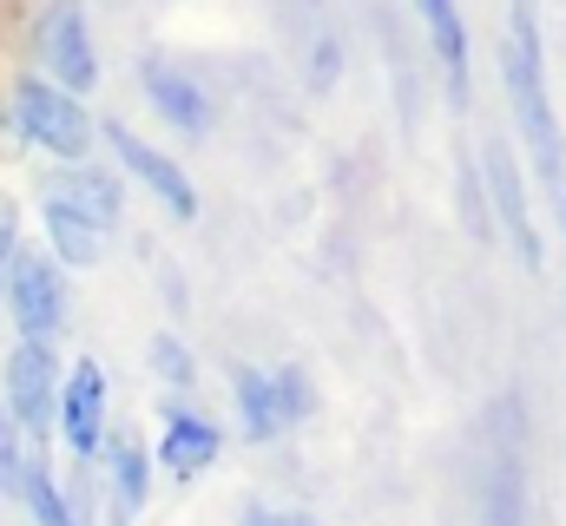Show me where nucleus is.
<instances>
[{"label": "nucleus", "instance_id": "39448f33", "mask_svg": "<svg viewBox=\"0 0 566 526\" xmlns=\"http://www.w3.org/2000/svg\"><path fill=\"white\" fill-rule=\"evenodd\" d=\"M60 356L53 343H13L7 356V421L20 428L27 448H40L53 434V408H60Z\"/></svg>", "mask_w": 566, "mask_h": 526}, {"label": "nucleus", "instance_id": "f257e3e1", "mask_svg": "<svg viewBox=\"0 0 566 526\" xmlns=\"http://www.w3.org/2000/svg\"><path fill=\"white\" fill-rule=\"evenodd\" d=\"M501 80H507V106H514V126H521V138H527L534 171L547 178L554 204H566V132H560L554 99H547V60H541L534 0H514L507 46H501Z\"/></svg>", "mask_w": 566, "mask_h": 526}, {"label": "nucleus", "instance_id": "ddd939ff", "mask_svg": "<svg viewBox=\"0 0 566 526\" xmlns=\"http://www.w3.org/2000/svg\"><path fill=\"white\" fill-rule=\"evenodd\" d=\"M99 461H106V507H113V526H133L145 514V494H151V454H145L133 434H106Z\"/></svg>", "mask_w": 566, "mask_h": 526}, {"label": "nucleus", "instance_id": "2eb2a0df", "mask_svg": "<svg viewBox=\"0 0 566 526\" xmlns=\"http://www.w3.org/2000/svg\"><path fill=\"white\" fill-rule=\"evenodd\" d=\"M422 13H428V27H434V46H441V66H448L454 99H468V33H461L454 0H422Z\"/></svg>", "mask_w": 566, "mask_h": 526}, {"label": "nucleus", "instance_id": "f8f14e48", "mask_svg": "<svg viewBox=\"0 0 566 526\" xmlns=\"http://www.w3.org/2000/svg\"><path fill=\"white\" fill-rule=\"evenodd\" d=\"M218 448H224V434H218V421H205L198 408H165V428H158V467L171 474V481H198L211 461H218Z\"/></svg>", "mask_w": 566, "mask_h": 526}, {"label": "nucleus", "instance_id": "6ab92c4d", "mask_svg": "<svg viewBox=\"0 0 566 526\" xmlns=\"http://www.w3.org/2000/svg\"><path fill=\"white\" fill-rule=\"evenodd\" d=\"M488 526H527V507H521V474L501 467V481L488 487Z\"/></svg>", "mask_w": 566, "mask_h": 526}, {"label": "nucleus", "instance_id": "aec40b11", "mask_svg": "<svg viewBox=\"0 0 566 526\" xmlns=\"http://www.w3.org/2000/svg\"><path fill=\"white\" fill-rule=\"evenodd\" d=\"M244 526H277V507H251V514H244Z\"/></svg>", "mask_w": 566, "mask_h": 526}, {"label": "nucleus", "instance_id": "9b49d317", "mask_svg": "<svg viewBox=\"0 0 566 526\" xmlns=\"http://www.w3.org/2000/svg\"><path fill=\"white\" fill-rule=\"evenodd\" d=\"M40 198H53V204H66V211H80L86 224H99V231H113L119 218H126V191H119V178L113 171H99V165H60L46 185H40Z\"/></svg>", "mask_w": 566, "mask_h": 526}, {"label": "nucleus", "instance_id": "dca6fc26", "mask_svg": "<svg viewBox=\"0 0 566 526\" xmlns=\"http://www.w3.org/2000/svg\"><path fill=\"white\" fill-rule=\"evenodd\" d=\"M13 501L27 507V520H33V526H73L66 494H60V481L46 474V461H40V454L27 461V474H20V494H13Z\"/></svg>", "mask_w": 566, "mask_h": 526}, {"label": "nucleus", "instance_id": "20e7f679", "mask_svg": "<svg viewBox=\"0 0 566 526\" xmlns=\"http://www.w3.org/2000/svg\"><path fill=\"white\" fill-rule=\"evenodd\" d=\"M231 394H238V421L251 441H277L283 428L316 414V382L303 369H238Z\"/></svg>", "mask_w": 566, "mask_h": 526}, {"label": "nucleus", "instance_id": "9d476101", "mask_svg": "<svg viewBox=\"0 0 566 526\" xmlns=\"http://www.w3.org/2000/svg\"><path fill=\"white\" fill-rule=\"evenodd\" d=\"M139 86H145V99L158 106V119H165V126H178L185 138H205L211 119H218V113H211V93H205L178 60H145Z\"/></svg>", "mask_w": 566, "mask_h": 526}, {"label": "nucleus", "instance_id": "f03ea898", "mask_svg": "<svg viewBox=\"0 0 566 526\" xmlns=\"http://www.w3.org/2000/svg\"><path fill=\"white\" fill-rule=\"evenodd\" d=\"M13 126H20L27 145L53 151L60 165H80V158L93 151V138H99V126L86 119V106H80L73 93L46 86V80H20V86H13Z\"/></svg>", "mask_w": 566, "mask_h": 526}, {"label": "nucleus", "instance_id": "0eeeda50", "mask_svg": "<svg viewBox=\"0 0 566 526\" xmlns=\"http://www.w3.org/2000/svg\"><path fill=\"white\" fill-rule=\"evenodd\" d=\"M53 428H60V441H66L73 461H99V448H106V369H99L93 356H80V362L60 376Z\"/></svg>", "mask_w": 566, "mask_h": 526}, {"label": "nucleus", "instance_id": "7ed1b4c3", "mask_svg": "<svg viewBox=\"0 0 566 526\" xmlns=\"http://www.w3.org/2000/svg\"><path fill=\"white\" fill-rule=\"evenodd\" d=\"M0 296H7V316L20 329V343H53L60 323H66V276L60 263L13 244V257L0 270Z\"/></svg>", "mask_w": 566, "mask_h": 526}, {"label": "nucleus", "instance_id": "412c9836", "mask_svg": "<svg viewBox=\"0 0 566 526\" xmlns=\"http://www.w3.org/2000/svg\"><path fill=\"white\" fill-rule=\"evenodd\" d=\"M277 526H316V520H310V514H283L277 507Z\"/></svg>", "mask_w": 566, "mask_h": 526}, {"label": "nucleus", "instance_id": "4468645a", "mask_svg": "<svg viewBox=\"0 0 566 526\" xmlns=\"http://www.w3.org/2000/svg\"><path fill=\"white\" fill-rule=\"evenodd\" d=\"M40 224H46V238H53V263H73V270L106 263V231H99V224H86L80 211H66V204L40 198Z\"/></svg>", "mask_w": 566, "mask_h": 526}, {"label": "nucleus", "instance_id": "a211bd4d", "mask_svg": "<svg viewBox=\"0 0 566 526\" xmlns=\"http://www.w3.org/2000/svg\"><path fill=\"white\" fill-rule=\"evenodd\" d=\"M33 454H40V448H27V441H20V428L0 414V501H13V494H20V474H27V461H33Z\"/></svg>", "mask_w": 566, "mask_h": 526}, {"label": "nucleus", "instance_id": "f3484780", "mask_svg": "<svg viewBox=\"0 0 566 526\" xmlns=\"http://www.w3.org/2000/svg\"><path fill=\"white\" fill-rule=\"evenodd\" d=\"M151 376H158L165 389L191 394V382H198V362H191V349H185L178 336H151Z\"/></svg>", "mask_w": 566, "mask_h": 526}, {"label": "nucleus", "instance_id": "1a4fd4ad", "mask_svg": "<svg viewBox=\"0 0 566 526\" xmlns=\"http://www.w3.org/2000/svg\"><path fill=\"white\" fill-rule=\"evenodd\" d=\"M99 138L113 145V158L139 178L145 191L171 211V218H198V191H191V178L178 171V158H165L158 145H145L139 132H126V126H99Z\"/></svg>", "mask_w": 566, "mask_h": 526}, {"label": "nucleus", "instance_id": "423d86ee", "mask_svg": "<svg viewBox=\"0 0 566 526\" xmlns=\"http://www.w3.org/2000/svg\"><path fill=\"white\" fill-rule=\"evenodd\" d=\"M33 53H40V66L53 73L46 86H60V93H93L99 86V53H93V27H86V13L73 7V0H53L46 13H40V27H33Z\"/></svg>", "mask_w": 566, "mask_h": 526}, {"label": "nucleus", "instance_id": "6e6552de", "mask_svg": "<svg viewBox=\"0 0 566 526\" xmlns=\"http://www.w3.org/2000/svg\"><path fill=\"white\" fill-rule=\"evenodd\" d=\"M481 185H488V211L501 218L507 244L521 251V263H527V270H541V231H534L527 185H521V165H514L507 138H481Z\"/></svg>", "mask_w": 566, "mask_h": 526}]
</instances>
